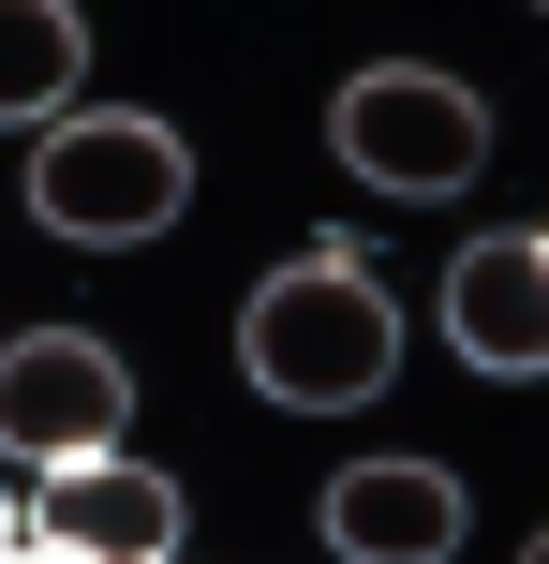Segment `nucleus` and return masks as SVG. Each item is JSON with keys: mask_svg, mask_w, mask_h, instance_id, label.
I'll return each instance as SVG.
<instances>
[{"mask_svg": "<svg viewBox=\"0 0 549 564\" xmlns=\"http://www.w3.org/2000/svg\"><path fill=\"white\" fill-rule=\"evenodd\" d=\"M30 550H75V564H178V476H149L134 446L59 460L45 506H30Z\"/></svg>", "mask_w": 549, "mask_h": 564, "instance_id": "obj_5", "label": "nucleus"}, {"mask_svg": "<svg viewBox=\"0 0 549 564\" xmlns=\"http://www.w3.org/2000/svg\"><path fill=\"white\" fill-rule=\"evenodd\" d=\"M89 75V30L75 0H0V119H45L59 134V89Z\"/></svg>", "mask_w": 549, "mask_h": 564, "instance_id": "obj_8", "label": "nucleus"}, {"mask_svg": "<svg viewBox=\"0 0 549 564\" xmlns=\"http://www.w3.org/2000/svg\"><path fill=\"white\" fill-rule=\"evenodd\" d=\"M15 550H30V535H15V506H0V564H15Z\"/></svg>", "mask_w": 549, "mask_h": 564, "instance_id": "obj_9", "label": "nucleus"}, {"mask_svg": "<svg viewBox=\"0 0 549 564\" xmlns=\"http://www.w3.org/2000/svg\"><path fill=\"white\" fill-rule=\"evenodd\" d=\"M327 134H342V164L372 178V194H461V178L491 164V105H475L461 75H431V59H372V75L327 105Z\"/></svg>", "mask_w": 549, "mask_h": 564, "instance_id": "obj_3", "label": "nucleus"}, {"mask_svg": "<svg viewBox=\"0 0 549 564\" xmlns=\"http://www.w3.org/2000/svg\"><path fill=\"white\" fill-rule=\"evenodd\" d=\"M327 550L342 564H446L461 550V476L446 460H356V476H327Z\"/></svg>", "mask_w": 549, "mask_h": 564, "instance_id": "obj_7", "label": "nucleus"}, {"mask_svg": "<svg viewBox=\"0 0 549 564\" xmlns=\"http://www.w3.org/2000/svg\"><path fill=\"white\" fill-rule=\"evenodd\" d=\"M178 194H194V149L164 134V119L105 105V119H59L45 149H30V208H45L59 238H89V253H119V238H164Z\"/></svg>", "mask_w": 549, "mask_h": 564, "instance_id": "obj_2", "label": "nucleus"}, {"mask_svg": "<svg viewBox=\"0 0 549 564\" xmlns=\"http://www.w3.org/2000/svg\"><path fill=\"white\" fill-rule=\"evenodd\" d=\"M238 371H253L283 416H342V401H372L386 371H402V312H386V282L356 268V238H327V253H297V268L253 282Z\"/></svg>", "mask_w": 549, "mask_h": 564, "instance_id": "obj_1", "label": "nucleus"}, {"mask_svg": "<svg viewBox=\"0 0 549 564\" xmlns=\"http://www.w3.org/2000/svg\"><path fill=\"white\" fill-rule=\"evenodd\" d=\"M446 341H461V371H491V387L549 371V238L535 224H491L446 268Z\"/></svg>", "mask_w": 549, "mask_h": 564, "instance_id": "obj_6", "label": "nucleus"}, {"mask_svg": "<svg viewBox=\"0 0 549 564\" xmlns=\"http://www.w3.org/2000/svg\"><path fill=\"white\" fill-rule=\"evenodd\" d=\"M15 564H75V550H15Z\"/></svg>", "mask_w": 549, "mask_h": 564, "instance_id": "obj_10", "label": "nucleus"}, {"mask_svg": "<svg viewBox=\"0 0 549 564\" xmlns=\"http://www.w3.org/2000/svg\"><path fill=\"white\" fill-rule=\"evenodd\" d=\"M119 431H134V371H119V341L89 327H30L0 341V460H105Z\"/></svg>", "mask_w": 549, "mask_h": 564, "instance_id": "obj_4", "label": "nucleus"}]
</instances>
